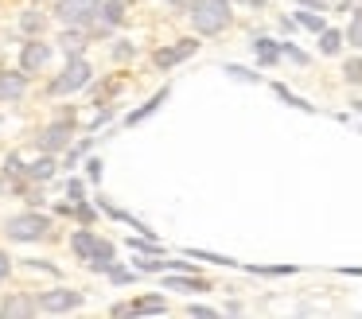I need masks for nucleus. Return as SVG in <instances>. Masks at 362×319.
<instances>
[{
    "label": "nucleus",
    "instance_id": "bb28decb",
    "mask_svg": "<svg viewBox=\"0 0 362 319\" xmlns=\"http://www.w3.org/2000/svg\"><path fill=\"white\" fill-rule=\"evenodd\" d=\"M281 54H288L292 62H308V54H304V51H296L292 43H284V47H281Z\"/></svg>",
    "mask_w": 362,
    "mask_h": 319
},
{
    "label": "nucleus",
    "instance_id": "4be33fe9",
    "mask_svg": "<svg viewBox=\"0 0 362 319\" xmlns=\"http://www.w3.org/2000/svg\"><path fill=\"white\" fill-rule=\"evenodd\" d=\"M164 284H168V288H206L203 280H191V277H187V280H183V277H168Z\"/></svg>",
    "mask_w": 362,
    "mask_h": 319
},
{
    "label": "nucleus",
    "instance_id": "c756f323",
    "mask_svg": "<svg viewBox=\"0 0 362 319\" xmlns=\"http://www.w3.org/2000/svg\"><path fill=\"white\" fill-rule=\"evenodd\" d=\"M113 59H133V47H129V43L121 47V43H117V47H113Z\"/></svg>",
    "mask_w": 362,
    "mask_h": 319
},
{
    "label": "nucleus",
    "instance_id": "393cba45",
    "mask_svg": "<svg viewBox=\"0 0 362 319\" xmlns=\"http://www.w3.org/2000/svg\"><path fill=\"white\" fill-rule=\"evenodd\" d=\"M187 315H199V319H214V315H218V311H214V308H203V303H191V308H187Z\"/></svg>",
    "mask_w": 362,
    "mask_h": 319
},
{
    "label": "nucleus",
    "instance_id": "9b49d317",
    "mask_svg": "<svg viewBox=\"0 0 362 319\" xmlns=\"http://www.w3.org/2000/svg\"><path fill=\"white\" fill-rule=\"evenodd\" d=\"M32 311H35V303L28 296H8L0 303V315H32Z\"/></svg>",
    "mask_w": 362,
    "mask_h": 319
},
{
    "label": "nucleus",
    "instance_id": "f3484780",
    "mask_svg": "<svg viewBox=\"0 0 362 319\" xmlns=\"http://www.w3.org/2000/svg\"><path fill=\"white\" fill-rule=\"evenodd\" d=\"M59 43H63V51H66V54H78V51H82V43H86V35H78V31H71V35H63Z\"/></svg>",
    "mask_w": 362,
    "mask_h": 319
},
{
    "label": "nucleus",
    "instance_id": "7c9ffc66",
    "mask_svg": "<svg viewBox=\"0 0 362 319\" xmlns=\"http://www.w3.org/2000/svg\"><path fill=\"white\" fill-rule=\"evenodd\" d=\"M4 277H8V257L0 253V280H4Z\"/></svg>",
    "mask_w": 362,
    "mask_h": 319
},
{
    "label": "nucleus",
    "instance_id": "f8f14e48",
    "mask_svg": "<svg viewBox=\"0 0 362 319\" xmlns=\"http://www.w3.org/2000/svg\"><path fill=\"white\" fill-rule=\"evenodd\" d=\"M94 233H90V230H78V233H74V241H71V245H74V253H78L82 257V261H90V253H94Z\"/></svg>",
    "mask_w": 362,
    "mask_h": 319
},
{
    "label": "nucleus",
    "instance_id": "5701e85b",
    "mask_svg": "<svg viewBox=\"0 0 362 319\" xmlns=\"http://www.w3.org/2000/svg\"><path fill=\"white\" fill-rule=\"evenodd\" d=\"M300 23H304L308 31H323V20L315 12H300Z\"/></svg>",
    "mask_w": 362,
    "mask_h": 319
},
{
    "label": "nucleus",
    "instance_id": "412c9836",
    "mask_svg": "<svg viewBox=\"0 0 362 319\" xmlns=\"http://www.w3.org/2000/svg\"><path fill=\"white\" fill-rule=\"evenodd\" d=\"M276 98H284V101H288V105H296V109H308V113H312V105H308L304 98H296V93H288V90H284V86H276Z\"/></svg>",
    "mask_w": 362,
    "mask_h": 319
},
{
    "label": "nucleus",
    "instance_id": "c85d7f7f",
    "mask_svg": "<svg viewBox=\"0 0 362 319\" xmlns=\"http://www.w3.org/2000/svg\"><path fill=\"white\" fill-rule=\"evenodd\" d=\"M226 70H230L234 78H245V82H257V74H250V70H242V66H226Z\"/></svg>",
    "mask_w": 362,
    "mask_h": 319
},
{
    "label": "nucleus",
    "instance_id": "6ab92c4d",
    "mask_svg": "<svg viewBox=\"0 0 362 319\" xmlns=\"http://www.w3.org/2000/svg\"><path fill=\"white\" fill-rule=\"evenodd\" d=\"M346 39H351V47H362V8L354 12V20H351V31H346Z\"/></svg>",
    "mask_w": 362,
    "mask_h": 319
},
{
    "label": "nucleus",
    "instance_id": "dca6fc26",
    "mask_svg": "<svg viewBox=\"0 0 362 319\" xmlns=\"http://www.w3.org/2000/svg\"><path fill=\"white\" fill-rule=\"evenodd\" d=\"M323 54H335L339 51V47H343V35H339V31H327V28H323Z\"/></svg>",
    "mask_w": 362,
    "mask_h": 319
},
{
    "label": "nucleus",
    "instance_id": "7ed1b4c3",
    "mask_svg": "<svg viewBox=\"0 0 362 319\" xmlns=\"http://www.w3.org/2000/svg\"><path fill=\"white\" fill-rule=\"evenodd\" d=\"M47 218L43 214H20V218H12L8 222V238L12 241H40L43 233H47Z\"/></svg>",
    "mask_w": 362,
    "mask_h": 319
},
{
    "label": "nucleus",
    "instance_id": "9d476101",
    "mask_svg": "<svg viewBox=\"0 0 362 319\" xmlns=\"http://www.w3.org/2000/svg\"><path fill=\"white\" fill-rule=\"evenodd\" d=\"M164 98H168V86H164V90H156V93H152V98L144 101L141 109H136V113H129V117H125V124H141L148 113H156V109H160V101H164Z\"/></svg>",
    "mask_w": 362,
    "mask_h": 319
},
{
    "label": "nucleus",
    "instance_id": "aec40b11",
    "mask_svg": "<svg viewBox=\"0 0 362 319\" xmlns=\"http://www.w3.org/2000/svg\"><path fill=\"white\" fill-rule=\"evenodd\" d=\"M187 257H199V261H214V265H234L230 257H222V253H206V249H187Z\"/></svg>",
    "mask_w": 362,
    "mask_h": 319
},
{
    "label": "nucleus",
    "instance_id": "f03ea898",
    "mask_svg": "<svg viewBox=\"0 0 362 319\" xmlns=\"http://www.w3.org/2000/svg\"><path fill=\"white\" fill-rule=\"evenodd\" d=\"M90 74H94V70H90V62L78 59V54H71L66 70L55 78V82H51V93H71V90H78V86L90 82Z\"/></svg>",
    "mask_w": 362,
    "mask_h": 319
},
{
    "label": "nucleus",
    "instance_id": "0eeeda50",
    "mask_svg": "<svg viewBox=\"0 0 362 319\" xmlns=\"http://www.w3.org/2000/svg\"><path fill=\"white\" fill-rule=\"evenodd\" d=\"M51 59V47L47 43H24V51H20V66H24V74H35V70H43Z\"/></svg>",
    "mask_w": 362,
    "mask_h": 319
},
{
    "label": "nucleus",
    "instance_id": "39448f33",
    "mask_svg": "<svg viewBox=\"0 0 362 319\" xmlns=\"http://www.w3.org/2000/svg\"><path fill=\"white\" fill-rule=\"evenodd\" d=\"M195 51H199V43H195V39H180L175 47H164V51H156V54H152V62H156L160 70H168V66H175V62L191 59Z\"/></svg>",
    "mask_w": 362,
    "mask_h": 319
},
{
    "label": "nucleus",
    "instance_id": "b1692460",
    "mask_svg": "<svg viewBox=\"0 0 362 319\" xmlns=\"http://www.w3.org/2000/svg\"><path fill=\"white\" fill-rule=\"evenodd\" d=\"M346 82H362V59L346 62Z\"/></svg>",
    "mask_w": 362,
    "mask_h": 319
},
{
    "label": "nucleus",
    "instance_id": "1a4fd4ad",
    "mask_svg": "<svg viewBox=\"0 0 362 319\" xmlns=\"http://www.w3.org/2000/svg\"><path fill=\"white\" fill-rule=\"evenodd\" d=\"M66 140H71V121H63V124H51V129H43V137H40V148H43V152H59V148H66Z\"/></svg>",
    "mask_w": 362,
    "mask_h": 319
},
{
    "label": "nucleus",
    "instance_id": "6e6552de",
    "mask_svg": "<svg viewBox=\"0 0 362 319\" xmlns=\"http://www.w3.org/2000/svg\"><path fill=\"white\" fill-rule=\"evenodd\" d=\"M24 90H28V74H16V70H0V101H16Z\"/></svg>",
    "mask_w": 362,
    "mask_h": 319
},
{
    "label": "nucleus",
    "instance_id": "f257e3e1",
    "mask_svg": "<svg viewBox=\"0 0 362 319\" xmlns=\"http://www.w3.org/2000/svg\"><path fill=\"white\" fill-rule=\"evenodd\" d=\"M191 20L203 35H218L230 23V0H195L191 4Z\"/></svg>",
    "mask_w": 362,
    "mask_h": 319
},
{
    "label": "nucleus",
    "instance_id": "ddd939ff",
    "mask_svg": "<svg viewBox=\"0 0 362 319\" xmlns=\"http://www.w3.org/2000/svg\"><path fill=\"white\" fill-rule=\"evenodd\" d=\"M148 311H164V300L160 296H144V300L129 303V315H148Z\"/></svg>",
    "mask_w": 362,
    "mask_h": 319
},
{
    "label": "nucleus",
    "instance_id": "2eb2a0df",
    "mask_svg": "<svg viewBox=\"0 0 362 319\" xmlns=\"http://www.w3.org/2000/svg\"><path fill=\"white\" fill-rule=\"evenodd\" d=\"M28 175H32V179H51V175H55V160H51V152L43 156L40 163H32V168H28Z\"/></svg>",
    "mask_w": 362,
    "mask_h": 319
},
{
    "label": "nucleus",
    "instance_id": "a211bd4d",
    "mask_svg": "<svg viewBox=\"0 0 362 319\" xmlns=\"http://www.w3.org/2000/svg\"><path fill=\"white\" fill-rule=\"evenodd\" d=\"M121 16H125V4H121V0H110V4L102 8V20H105V23H117Z\"/></svg>",
    "mask_w": 362,
    "mask_h": 319
},
{
    "label": "nucleus",
    "instance_id": "cd10ccee",
    "mask_svg": "<svg viewBox=\"0 0 362 319\" xmlns=\"http://www.w3.org/2000/svg\"><path fill=\"white\" fill-rule=\"evenodd\" d=\"M110 277L117 280V284H129V280H133V272H125V269H113V265H110Z\"/></svg>",
    "mask_w": 362,
    "mask_h": 319
},
{
    "label": "nucleus",
    "instance_id": "20e7f679",
    "mask_svg": "<svg viewBox=\"0 0 362 319\" xmlns=\"http://www.w3.org/2000/svg\"><path fill=\"white\" fill-rule=\"evenodd\" d=\"M102 0H59V20L63 23H90Z\"/></svg>",
    "mask_w": 362,
    "mask_h": 319
},
{
    "label": "nucleus",
    "instance_id": "423d86ee",
    "mask_svg": "<svg viewBox=\"0 0 362 319\" xmlns=\"http://www.w3.org/2000/svg\"><path fill=\"white\" fill-rule=\"evenodd\" d=\"M78 303H82V292H74V288H59V292L40 296V308L43 311H74Z\"/></svg>",
    "mask_w": 362,
    "mask_h": 319
},
{
    "label": "nucleus",
    "instance_id": "4468645a",
    "mask_svg": "<svg viewBox=\"0 0 362 319\" xmlns=\"http://www.w3.org/2000/svg\"><path fill=\"white\" fill-rule=\"evenodd\" d=\"M253 47H257V59L265 62V66H273V62L281 59V47H276L273 39H257V43H253Z\"/></svg>",
    "mask_w": 362,
    "mask_h": 319
},
{
    "label": "nucleus",
    "instance_id": "2f4dec72",
    "mask_svg": "<svg viewBox=\"0 0 362 319\" xmlns=\"http://www.w3.org/2000/svg\"><path fill=\"white\" fill-rule=\"evenodd\" d=\"M0 195H4V179H0Z\"/></svg>",
    "mask_w": 362,
    "mask_h": 319
},
{
    "label": "nucleus",
    "instance_id": "a878e982",
    "mask_svg": "<svg viewBox=\"0 0 362 319\" xmlns=\"http://www.w3.org/2000/svg\"><path fill=\"white\" fill-rule=\"evenodd\" d=\"M20 23H24V31H40L43 28V16H28L24 12V20H20Z\"/></svg>",
    "mask_w": 362,
    "mask_h": 319
}]
</instances>
